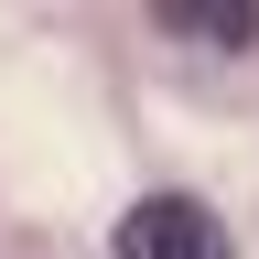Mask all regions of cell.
I'll return each instance as SVG.
<instances>
[{
  "mask_svg": "<svg viewBox=\"0 0 259 259\" xmlns=\"http://www.w3.org/2000/svg\"><path fill=\"white\" fill-rule=\"evenodd\" d=\"M108 248L119 259H227V227H216V205H194V194H141Z\"/></svg>",
  "mask_w": 259,
  "mask_h": 259,
  "instance_id": "1",
  "label": "cell"
},
{
  "mask_svg": "<svg viewBox=\"0 0 259 259\" xmlns=\"http://www.w3.org/2000/svg\"><path fill=\"white\" fill-rule=\"evenodd\" d=\"M162 32H194V44H259V11H248V0H205V11H194V0H173V11H162Z\"/></svg>",
  "mask_w": 259,
  "mask_h": 259,
  "instance_id": "2",
  "label": "cell"
}]
</instances>
